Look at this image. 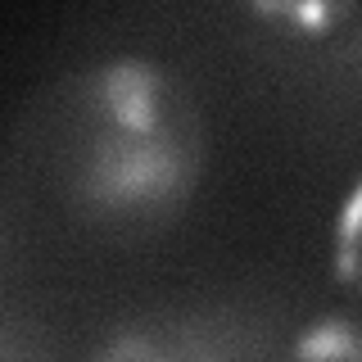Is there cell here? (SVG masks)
I'll list each match as a JSON object with an SVG mask.
<instances>
[{
	"label": "cell",
	"instance_id": "3",
	"mask_svg": "<svg viewBox=\"0 0 362 362\" xmlns=\"http://www.w3.org/2000/svg\"><path fill=\"white\" fill-rule=\"evenodd\" d=\"M299 362H362V317H322L299 339Z\"/></svg>",
	"mask_w": 362,
	"mask_h": 362
},
{
	"label": "cell",
	"instance_id": "2",
	"mask_svg": "<svg viewBox=\"0 0 362 362\" xmlns=\"http://www.w3.org/2000/svg\"><path fill=\"white\" fill-rule=\"evenodd\" d=\"M331 263H335V281L344 290L362 294V177L349 190V199L339 204L335 218V240H331Z\"/></svg>",
	"mask_w": 362,
	"mask_h": 362
},
{
	"label": "cell",
	"instance_id": "1",
	"mask_svg": "<svg viewBox=\"0 0 362 362\" xmlns=\"http://www.w3.org/2000/svg\"><path fill=\"white\" fill-rule=\"evenodd\" d=\"M204 113L177 68L122 54L73 86L64 186L95 218L163 222L204 177Z\"/></svg>",
	"mask_w": 362,
	"mask_h": 362
}]
</instances>
